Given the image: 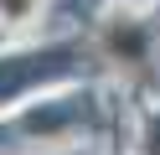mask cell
Wrapping results in <instances>:
<instances>
[{"mask_svg":"<svg viewBox=\"0 0 160 155\" xmlns=\"http://www.w3.org/2000/svg\"><path fill=\"white\" fill-rule=\"evenodd\" d=\"M0 10H5V16H16V21H21L26 10H31V0H0Z\"/></svg>","mask_w":160,"mask_h":155,"instance_id":"cell-1","label":"cell"}]
</instances>
